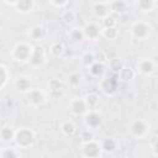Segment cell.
Wrapping results in <instances>:
<instances>
[{"label": "cell", "mask_w": 158, "mask_h": 158, "mask_svg": "<svg viewBox=\"0 0 158 158\" xmlns=\"http://www.w3.org/2000/svg\"><path fill=\"white\" fill-rule=\"evenodd\" d=\"M1 127H2V126H1V122H0V128H1Z\"/></svg>", "instance_id": "cell-41"}, {"label": "cell", "mask_w": 158, "mask_h": 158, "mask_svg": "<svg viewBox=\"0 0 158 158\" xmlns=\"http://www.w3.org/2000/svg\"><path fill=\"white\" fill-rule=\"evenodd\" d=\"M25 95H26V101H27L28 106H31L33 109H37V107L44 105L47 101L46 93L40 88H32Z\"/></svg>", "instance_id": "cell-7"}, {"label": "cell", "mask_w": 158, "mask_h": 158, "mask_svg": "<svg viewBox=\"0 0 158 158\" xmlns=\"http://www.w3.org/2000/svg\"><path fill=\"white\" fill-rule=\"evenodd\" d=\"M0 158H21V152L16 146H7L0 149Z\"/></svg>", "instance_id": "cell-20"}, {"label": "cell", "mask_w": 158, "mask_h": 158, "mask_svg": "<svg viewBox=\"0 0 158 158\" xmlns=\"http://www.w3.org/2000/svg\"><path fill=\"white\" fill-rule=\"evenodd\" d=\"M99 88L100 90L106 94V95H112L116 91L117 88V81L114 78H102L99 81Z\"/></svg>", "instance_id": "cell-15"}, {"label": "cell", "mask_w": 158, "mask_h": 158, "mask_svg": "<svg viewBox=\"0 0 158 158\" xmlns=\"http://www.w3.org/2000/svg\"><path fill=\"white\" fill-rule=\"evenodd\" d=\"M94 63H95V56H94V53L93 52H89V51L84 52V54L81 56V64L84 67L89 68Z\"/></svg>", "instance_id": "cell-33"}, {"label": "cell", "mask_w": 158, "mask_h": 158, "mask_svg": "<svg viewBox=\"0 0 158 158\" xmlns=\"http://www.w3.org/2000/svg\"><path fill=\"white\" fill-rule=\"evenodd\" d=\"M59 128H60V132L65 137H73V136H75V133L78 131L77 125L72 120H64V121H62Z\"/></svg>", "instance_id": "cell-18"}, {"label": "cell", "mask_w": 158, "mask_h": 158, "mask_svg": "<svg viewBox=\"0 0 158 158\" xmlns=\"http://www.w3.org/2000/svg\"><path fill=\"white\" fill-rule=\"evenodd\" d=\"M100 143H101V149H102V152H106V153L114 152V151L116 149V147H117V142H116V139L112 138V137L105 138V139H104L102 142H100Z\"/></svg>", "instance_id": "cell-28"}, {"label": "cell", "mask_w": 158, "mask_h": 158, "mask_svg": "<svg viewBox=\"0 0 158 158\" xmlns=\"http://www.w3.org/2000/svg\"><path fill=\"white\" fill-rule=\"evenodd\" d=\"M9 79H10V73H9L7 68L4 64L0 63V90L5 88Z\"/></svg>", "instance_id": "cell-32"}, {"label": "cell", "mask_w": 158, "mask_h": 158, "mask_svg": "<svg viewBox=\"0 0 158 158\" xmlns=\"http://www.w3.org/2000/svg\"><path fill=\"white\" fill-rule=\"evenodd\" d=\"M100 25L102 28H115L118 25V20L115 15H110V16L105 17L104 20H101Z\"/></svg>", "instance_id": "cell-31"}, {"label": "cell", "mask_w": 158, "mask_h": 158, "mask_svg": "<svg viewBox=\"0 0 158 158\" xmlns=\"http://www.w3.org/2000/svg\"><path fill=\"white\" fill-rule=\"evenodd\" d=\"M47 56H48V52L46 51V48L41 44H35L33 46V51L31 53V57L27 62V64L33 68V69H37V68H41L46 60H47Z\"/></svg>", "instance_id": "cell-6"}, {"label": "cell", "mask_w": 158, "mask_h": 158, "mask_svg": "<svg viewBox=\"0 0 158 158\" xmlns=\"http://www.w3.org/2000/svg\"><path fill=\"white\" fill-rule=\"evenodd\" d=\"M47 36V30L42 25H33L28 30V38L33 42H41L46 38Z\"/></svg>", "instance_id": "cell-13"}, {"label": "cell", "mask_w": 158, "mask_h": 158, "mask_svg": "<svg viewBox=\"0 0 158 158\" xmlns=\"http://www.w3.org/2000/svg\"><path fill=\"white\" fill-rule=\"evenodd\" d=\"M83 117H84V123L86 128L91 131L94 128H98L102 122V116L98 110H89Z\"/></svg>", "instance_id": "cell-11"}, {"label": "cell", "mask_w": 158, "mask_h": 158, "mask_svg": "<svg viewBox=\"0 0 158 158\" xmlns=\"http://www.w3.org/2000/svg\"><path fill=\"white\" fill-rule=\"evenodd\" d=\"M60 19L65 25H73L75 22V20H77V14H75V11H73L70 9H65L62 12Z\"/></svg>", "instance_id": "cell-29"}, {"label": "cell", "mask_w": 158, "mask_h": 158, "mask_svg": "<svg viewBox=\"0 0 158 158\" xmlns=\"http://www.w3.org/2000/svg\"><path fill=\"white\" fill-rule=\"evenodd\" d=\"M80 79H81V77H80L79 73H72V74H69V77H68V84H69V86L77 88L80 84Z\"/></svg>", "instance_id": "cell-36"}, {"label": "cell", "mask_w": 158, "mask_h": 158, "mask_svg": "<svg viewBox=\"0 0 158 158\" xmlns=\"http://www.w3.org/2000/svg\"><path fill=\"white\" fill-rule=\"evenodd\" d=\"M156 68H157L156 60H153L151 58H141L136 63V70L135 72L148 77V75H152L156 72Z\"/></svg>", "instance_id": "cell-10"}, {"label": "cell", "mask_w": 158, "mask_h": 158, "mask_svg": "<svg viewBox=\"0 0 158 158\" xmlns=\"http://www.w3.org/2000/svg\"><path fill=\"white\" fill-rule=\"evenodd\" d=\"M84 101L89 110H96V107L100 102V98L96 93H89L84 96Z\"/></svg>", "instance_id": "cell-24"}, {"label": "cell", "mask_w": 158, "mask_h": 158, "mask_svg": "<svg viewBox=\"0 0 158 158\" xmlns=\"http://www.w3.org/2000/svg\"><path fill=\"white\" fill-rule=\"evenodd\" d=\"M65 53V46L63 42L60 41H57V42H53L51 46H49V49H48V54L52 57V58H62Z\"/></svg>", "instance_id": "cell-17"}, {"label": "cell", "mask_w": 158, "mask_h": 158, "mask_svg": "<svg viewBox=\"0 0 158 158\" xmlns=\"http://www.w3.org/2000/svg\"><path fill=\"white\" fill-rule=\"evenodd\" d=\"M68 37L72 42H75V43H80L84 41V35H83V30L81 27H74L69 31L68 33Z\"/></svg>", "instance_id": "cell-27"}, {"label": "cell", "mask_w": 158, "mask_h": 158, "mask_svg": "<svg viewBox=\"0 0 158 158\" xmlns=\"http://www.w3.org/2000/svg\"><path fill=\"white\" fill-rule=\"evenodd\" d=\"M157 4L158 2L156 0H138V1L135 2L137 9L142 12H152L156 9Z\"/></svg>", "instance_id": "cell-21"}, {"label": "cell", "mask_w": 158, "mask_h": 158, "mask_svg": "<svg viewBox=\"0 0 158 158\" xmlns=\"http://www.w3.org/2000/svg\"><path fill=\"white\" fill-rule=\"evenodd\" d=\"M33 46L35 44L30 42H19L12 47L10 52V57L12 58V60L17 63H27L33 51Z\"/></svg>", "instance_id": "cell-2"}, {"label": "cell", "mask_w": 158, "mask_h": 158, "mask_svg": "<svg viewBox=\"0 0 158 158\" xmlns=\"http://www.w3.org/2000/svg\"><path fill=\"white\" fill-rule=\"evenodd\" d=\"M152 31H153V28H152L151 23L147 21H142V20L133 22L130 27V35L136 41L148 40L152 35Z\"/></svg>", "instance_id": "cell-3"}, {"label": "cell", "mask_w": 158, "mask_h": 158, "mask_svg": "<svg viewBox=\"0 0 158 158\" xmlns=\"http://www.w3.org/2000/svg\"><path fill=\"white\" fill-rule=\"evenodd\" d=\"M4 5H7V6H11V7H14L15 6V4H16V0H14V1H7V0H2L1 1Z\"/></svg>", "instance_id": "cell-40"}, {"label": "cell", "mask_w": 158, "mask_h": 158, "mask_svg": "<svg viewBox=\"0 0 158 158\" xmlns=\"http://www.w3.org/2000/svg\"><path fill=\"white\" fill-rule=\"evenodd\" d=\"M117 75H118V78H120L122 81H130V80H132V79L136 77V72H135V69L123 65V68L118 72Z\"/></svg>", "instance_id": "cell-26"}, {"label": "cell", "mask_w": 158, "mask_h": 158, "mask_svg": "<svg viewBox=\"0 0 158 158\" xmlns=\"http://www.w3.org/2000/svg\"><path fill=\"white\" fill-rule=\"evenodd\" d=\"M35 6H36L35 0H16L14 9L20 14H30L33 11Z\"/></svg>", "instance_id": "cell-16"}, {"label": "cell", "mask_w": 158, "mask_h": 158, "mask_svg": "<svg viewBox=\"0 0 158 158\" xmlns=\"http://www.w3.org/2000/svg\"><path fill=\"white\" fill-rule=\"evenodd\" d=\"M48 5H51L58 10H65V7L69 5V1L68 0H49Z\"/></svg>", "instance_id": "cell-35"}, {"label": "cell", "mask_w": 158, "mask_h": 158, "mask_svg": "<svg viewBox=\"0 0 158 158\" xmlns=\"http://www.w3.org/2000/svg\"><path fill=\"white\" fill-rule=\"evenodd\" d=\"M104 68H105L104 64H100V63L95 62V63L91 64L88 69H89V73H90L93 77H100V75L104 73Z\"/></svg>", "instance_id": "cell-34"}, {"label": "cell", "mask_w": 158, "mask_h": 158, "mask_svg": "<svg viewBox=\"0 0 158 158\" xmlns=\"http://www.w3.org/2000/svg\"><path fill=\"white\" fill-rule=\"evenodd\" d=\"M80 138H81V143H85V142H89V141H91V139H95L93 131L89 130V128H85V130L81 132Z\"/></svg>", "instance_id": "cell-38"}, {"label": "cell", "mask_w": 158, "mask_h": 158, "mask_svg": "<svg viewBox=\"0 0 158 158\" xmlns=\"http://www.w3.org/2000/svg\"><path fill=\"white\" fill-rule=\"evenodd\" d=\"M128 9V2L125 0H115L111 1V11L112 15H122L127 11Z\"/></svg>", "instance_id": "cell-22"}, {"label": "cell", "mask_w": 158, "mask_h": 158, "mask_svg": "<svg viewBox=\"0 0 158 158\" xmlns=\"http://www.w3.org/2000/svg\"><path fill=\"white\" fill-rule=\"evenodd\" d=\"M15 146L21 149H30L36 143V135L30 127H21L15 131Z\"/></svg>", "instance_id": "cell-1"}, {"label": "cell", "mask_w": 158, "mask_h": 158, "mask_svg": "<svg viewBox=\"0 0 158 158\" xmlns=\"http://www.w3.org/2000/svg\"><path fill=\"white\" fill-rule=\"evenodd\" d=\"M48 89H49V93L54 96V95H59V94L63 93L64 85H63L62 80H59L57 78H53L48 81Z\"/></svg>", "instance_id": "cell-23"}, {"label": "cell", "mask_w": 158, "mask_h": 158, "mask_svg": "<svg viewBox=\"0 0 158 158\" xmlns=\"http://www.w3.org/2000/svg\"><path fill=\"white\" fill-rule=\"evenodd\" d=\"M95 56V62L100 63V64H106L107 60H109V54L105 52V51H99L98 53H94Z\"/></svg>", "instance_id": "cell-37"}, {"label": "cell", "mask_w": 158, "mask_h": 158, "mask_svg": "<svg viewBox=\"0 0 158 158\" xmlns=\"http://www.w3.org/2000/svg\"><path fill=\"white\" fill-rule=\"evenodd\" d=\"M149 146L152 149V153L154 157H157V133H154L151 138H149Z\"/></svg>", "instance_id": "cell-39"}, {"label": "cell", "mask_w": 158, "mask_h": 158, "mask_svg": "<svg viewBox=\"0 0 158 158\" xmlns=\"http://www.w3.org/2000/svg\"><path fill=\"white\" fill-rule=\"evenodd\" d=\"M83 35H84V40L88 41H98L101 37V25L98 21H89L86 22L83 27Z\"/></svg>", "instance_id": "cell-9"}, {"label": "cell", "mask_w": 158, "mask_h": 158, "mask_svg": "<svg viewBox=\"0 0 158 158\" xmlns=\"http://www.w3.org/2000/svg\"><path fill=\"white\" fill-rule=\"evenodd\" d=\"M102 153L104 152L101 149V143L96 139L81 143L80 146V156L83 158H101Z\"/></svg>", "instance_id": "cell-5"}, {"label": "cell", "mask_w": 158, "mask_h": 158, "mask_svg": "<svg viewBox=\"0 0 158 158\" xmlns=\"http://www.w3.org/2000/svg\"><path fill=\"white\" fill-rule=\"evenodd\" d=\"M68 107H69V111L74 116H84L89 111V109H88V106H86V104L84 101V98H74V99H72L69 105H68Z\"/></svg>", "instance_id": "cell-12"}, {"label": "cell", "mask_w": 158, "mask_h": 158, "mask_svg": "<svg viewBox=\"0 0 158 158\" xmlns=\"http://www.w3.org/2000/svg\"><path fill=\"white\" fill-rule=\"evenodd\" d=\"M91 12L94 15L95 19L98 20H104L105 17L112 15L111 11V1L109 0H100V1H95L91 4Z\"/></svg>", "instance_id": "cell-8"}, {"label": "cell", "mask_w": 158, "mask_h": 158, "mask_svg": "<svg viewBox=\"0 0 158 158\" xmlns=\"http://www.w3.org/2000/svg\"><path fill=\"white\" fill-rule=\"evenodd\" d=\"M120 36V31L117 27L115 28H102L101 30V37L109 40V41H115Z\"/></svg>", "instance_id": "cell-30"}, {"label": "cell", "mask_w": 158, "mask_h": 158, "mask_svg": "<svg viewBox=\"0 0 158 158\" xmlns=\"http://www.w3.org/2000/svg\"><path fill=\"white\" fill-rule=\"evenodd\" d=\"M151 126L144 118H135L128 125V133L135 139H142L149 136Z\"/></svg>", "instance_id": "cell-4"}, {"label": "cell", "mask_w": 158, "mask_h": 158, "mask_svg": "<svg viewBox=\"0 0 158 158\" xmlns=\"http://www.w3.org/2000/svg\"><path fill=\"white\" fill-rule=\"evenodd\" d=\"M15 128L12 126H9V125H5L0 128V139L4 142V143H11L14 142V138H15Z\"/></svg>", "instance_id": "cell-19"}, {"label": "cell", "mask_w": 158, "mask_h": 158, "mask_svg": "<svg viewBox=\"0 0 158 158\" xmlns=\"http://www.w3.org/2000/svg\"><path fill=\"white\" fill-rule=\"evenodd\" d=\"M14 86L15 89L19 91V93H22V94H26L27 91H30L33 86H32V80L30 77H26V75H21L15 81H14Z\"/></svg>", "instance_id": "cell-14"}, {"label": "cell", "mask_w": 158, "mask_h": 158, "mask_svg": "<svg viewBox=\"0 0 158 158\" xmlns=\"http://www.w3.org/2000/svg\"><path fill=\"white\" fill-rule=\"evenodd\" d=\"M107 67H109V69L111 70V72H114V73H116V74H118V72L123 68V62H122V59L120 58V57H114V58H109V60H107Z\"/></svg>", "instance_id": "cell-25"}]
</instances>
